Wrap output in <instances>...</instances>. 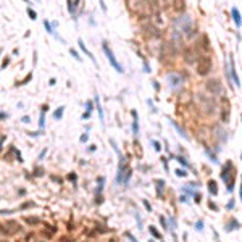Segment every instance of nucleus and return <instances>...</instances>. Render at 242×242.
<instances>
[{
    "label": "nucleus",
    "mask_w": 242,
    "mask_h": 242,
    "mask_svg": "<svg viewBox=\"0 0 242 242\" xmlns=\"http://www.w3.org/2000/svg\"><path fill=\"white\" fill-rule=\"evenodd\" d=\"M221 179L226 183V186H228V192H232L234 190V179H236V168L234 165H232L231 162H228L225 165V168H223L221 171Z\"/></svg>",
    "instance_id": "nucleus-1"
},
{
    "label": "nucleus",
    "mask_w": 242,
    "mask_h": 242,
    "mask_svg": "<svg viewBox=\"0 0 242 242\" xmlns=\"http://www.w3.org/2000/svg\"><path fill=\"white\" fill-rule=\"evenodd\" d=\"M174 26H176V31L183 32V34H192V29H194V24L190 16H179L176 21H174Z\"/></svg>",
    "instance_id": "nucleus-2"
},
{
    "label": "nucleus",
    "mask_w": 242,
    "mask_h": 242,
    "mask_svg": "<svg viewBox=\"0 0 242 242\" xmlns=\"http://www.w3.org/2000/svg\"><path fill=\"white\" fill-rule=\"evenodd\" d=\"M213 68V62H211V57L208 55H202L199 58V63H197V73L200 76H207L208 73L211 71Z\"/></svg>",
    "instance_id": "nucleus-3"
},
{
    "label": "nucleus",
    "mask_w": 242,
    "mask_h": 242,
    "mask_svg": "<svg viewBox=\"0 0 242 242\" xmlns=\"http://www.w3.org/2000/svg\"><path fill=\"white\" fill-rule=\"evenodd\" d=\"M102 48H104V52H105V55H107V58H108V62H110V65L113 66V68L116 69L118 73H123V71H124V69H123V66H121L120 63H118V60L115 58L113 52H111V48L108 47L107 42H104V44H102Z\"/></svg>",
    "instance_id": "nucleus-4"
},
{
    "label": "nucleus",
    "mask_w": 242,
    "mask_h": 242,
    "mask_svg": "<svg viewBox=\"0 0 242 242\" xmlns=\"http://www.w3.org/2000/svg\"><path fill=\"white\" fill-rule=\"evenodd\" d=\"M20 225L15 221H5L2 223V234L3 236H13L16 232H20Z\"/></svg>",
    "instance_id": "nucleus-5"
},
{
    "label": "nucleus",
    "mask_w": 242,
    "mask_h": 242,
    "mask_svg": "<svg viewBox=\"0 0 242 242\" xmlns=\"http://www.w3.org/2000/svg\"><path fill=\"white\" fill-rule=\"evenodd\" d=\"M166 81H168V84H169L171 89H179V87L183 86V83H184L183 76H181L179 73H169L168 76H166Z\"/></svg>",
    "instance_id": "nucleus-6"
},
{
    "label": "nucleus",
    "mask_w": 242,
    "mask_h": 242,
    "mask_svg": "<svg viewBox=\"0 0 242 242\" xmlns=\"http://www.w3.org/2000/svg\"><path fill=\"white\" fill-rule=\"evenodd\" d=\"M229 71H231V78L234 81V84L237 87H241V81H239V76H237V71H236V66H234V58H229Z\"/></svg>",
    "instance_id": "nucleus-7"
},
{
    "label": "nucleus",
    "mask_w": 242,
    "mask_h": 242,
    "mask_svg": "<svg viewBox=\"0 0 242 242\" xmlns=\"http://www.w3.org/2000/svg\"><path fill=\"white\" fill-rule=\"evenodd\" d=\"M221 105H223L221 120L225 121V123H228V120H229V100H228V99H225V97H223V99H221Z\"/></svg>",
    "instance_id": "nucleus-8"
},
{
    "label": "nucleus",
    "mask_w": 242,
    "mask_h": 242,
    "mask_svg": "<svg viewBox=\"0 0 242 242\" xmlns=\"http://www.w3.org/2000/svg\"><path fill=\"white\" fill-rule=\"evenodd\" d=\"M207 87H208V90H210V92H213V94H220V92H221V83H220V81H216V79L208 81Z\"/></svg>",
    "instance_id": "nucleus-9"
},
{
    "label": "nucleus",
    "mask_w": 242,
    "mask_h": 242,
    "mask_svg": "<svg viewBox=\"0 0 242 242\" xmlns=\"http://www.w3.org/2000/svg\"><path fill=\"white\" fill-rule=\"evenodd\" d=\"M78 44H79V48H81V50H83V52L86 53V55L89 57V58H90V60H92V62H94V63H95V65H97V62H95V58H94L92 52H90L89 48L86 47V44H84V41H83V39H79V41H78Z\"/></svg>",
    "instance_id": "nucleus-10"
},
{
    "label": "nucleus",
    "mask_w": 242,
    "mask_h": 242,
    "mask_svg": "<svg viewBox=\"0 0 242 242\" xmlns=\"http://www.w3.org/2000/svg\"><path fill=\"white\" fill-rule=\"evenodd\" d=\"M173 8L178 13H183L186 8V0H173Z\"/></svg>",
    "instance_id": "nucleus-11"
},
{
    "label": "nucleus",
    "mask_w": 242,
    "mask_h": 242,
    "mask_svg": "<svg viewBox=\"0 0 242 242\" xmlns=\"http://www.w3.org/2000/svg\"><path fill=\"white\" fill-rule=\"evenodd\" d=\"M231 15H232V18H234L236 26H239V28H241V26H242V16H241V13H239V10H237V8H232Z\"/></svg>",
    "instance_id": "nucleus-12"
},
{
    "label": "nucleus",
    "mask_w": 242,
    "mask_h": 242,
    "mask_svg": "<svg viewBox=\"0 0 242 242\" xmlns=\"http://www.w3.org/2000/svg\"><path fill=\"white\" fill-rule=\"evenodd\" d=\"M44 28H45V29H47V32H48V34H52V36H55V37H57V39H60V41H62V42H65V41H63V39H62V37H58V36H57V34H55V31H53V28H52V26H50V23H48V21H47V20H44Z\"/></svg>",
    "instance_id": "nucleus-13"
},
{
    "label": "nucleus",
    "mask_w": 242,
    "mask_h": 242,
    "mask_svg": "<svg viewBox=\"0 0 242 242\" xmlns=\"http://www.w3.org/2000/svg\"><path fill=\"white\" fill-rule=\"evenodd\" d=\"M132 116H134V123H132V131H134V136L139 134V121H137V111L132 110Z\"/></svg>",
    "instance_id": "nucleus-14"
},
{
    "label": "nucleus",
    "mask_w": 242,
    "mask_h": 242,
    "mask_svg": "<svg viewBox=\"0 0 242 242\" xmlns=\"http://www.w3.org/2000/svg\"><path fill=\"white\" fill-rule=\"evenodd\" d=\"M239 226H241V225H239V223L237 221H236V220H234V218H232V220H229V223H228V226H225V229H226V231H234V229H237L239 228Z\"/></svg>",
    "instance_id": "nucleus-15"
},
{
    "label": "nucleus",
    "mask_w": 242,
    "mask_h": 242,
    "mask_svg": "<svg viewBox=\"0 0 242 242\" xmlns=\"http://www.w3.org/2000/svg\"><path fill=\"white\" fill-rule=\"evenodd\" d=\"M24 223H28V225H39L41 223V220H39L37 216H24Z\"/></svg>",
    "instance_id": "nucleus-16"
},
{
    "label": "nucleus",
    "mask_w": 242,
    "mask_h": 242,
    "mask_svg": "<svg viewBox=\"0 0 242 242\" xmlns=\"http://www.w3.org/2000/svg\"><path fill=\"white\" fill-rule=\"evenodd\" d=\"M79 2V0H74V2H71V0H68V11L71 15H74V11H76V3Z\"/></svg>",
    "instance_id": "nucleus-17"
},
{
    "label": "nucleus",
    "mask_w": 242,
    "mask_h": 242,
    "mask_svg": "<svg viewBox=\"0 0 242 242\" xmlns=\"http://www.w3.org/2000/svg\"><path fill=\"white\" fill-rule=\"evenodd\" d=\"M208 190H210V194H213V195L218 194V187H216V183H215V181H210V183H208Z\"/></svg>",
    "instance_id": "nucleus-18"
},
{
    "label": "nucleus",
    "mask_w": 242,
    "mask_h": 242,
    "mask_svg": "<svg viewBox=\"0 0 242 242\" xmlns=\"http://www.w3.org/2000/svg\"><path fill=\"white\" fill-rule=\"evenodd\" d=\"M94 102H95V105H97V110H99V116H100V120L104 121V111H102V108H100V100H99V95H95V99H94Z\"/></svg>",
    "instance_id": "nucleus-19"
},
{
    "label": "nucleus",
    "mask_w": 242,
    "mask_h": 242,
    "mask_svg": "<svg viewBox=\"0 0 242 242\" xmlns=\"http://www.w3.org/2000/svg\"><path fill=\"white\" fill-rule=\"evenodd\" d=\"M149 231L152 232V236H153V237H155V239H162V236L158 234V231H157V229L153 228V226H150V228H149Z\"/></svg>",
    "instance_id": "nucleus-20"
},
{
    "label": "nucleus",
    "mask_w": 242,
    "mask_h": 242,
    "mask_svg": "<svg viewBox=\"0 0 242 242\" xmlns=\"http://www.w3.org/2000/svg\"><path fill=\"white\" fill-rule=\"evenodd\" d=\"M62 116H63V107H60L58 110H57L55 113H53V118H55V120H60Z\"/></svg>",
    "instance_id": "nucleus-21"
},
{
    "label": "nucleus",
    "mask_w": 242,
    "mask_h": 242,
    "mask_svg": "<svg viewBox=\"0 0 242 242\" xmlns=\"http://www.w3.org/2000/svg\"><path fill=\"white\" fill-rule=\"evenodd\" d=\"M28 15L31 16V20H36V18H37V13H36L32 8H28Z\"/></svg>",
    "instance_id": "nucleus-22"
},
{
    "label": "nucleus",
    "mask_w": 242,
    "mask_h": 242,
    "mask_svg": "<svg viewBox=\"0 0 242 242\" xmlns=\"http://www.w3.org/2000/svg\"><path fill=\"white\" fill-rule=\"evenodd\" d=\"M174 173H176L179 178H184V176H187V173H186V171H184V169H181V168H179V169H176Z\"/></svg>",
    "instance_id": "nucleus-23"
},
{
    "label": "nucleus",
    "mask_w": 242,
    "mask_h": 242,
    "mask_svg": "<svg viewBox=\"0 0 242 242\" xmlns=\"http://www.w3.org/2000/svg\"><path fill=\"white\" fill-rule=\"evenodd\" d=\"M69 52H71V55L74 57V58H76L78 62H81V57H79V53H78L76 50H73V48H71V50H69Z\"/></svg>",
    "instance_id": "nucleus-24"
},
{
    "label": "nucleus",
    "mask_w": 242,
    "mask_h": 242,
    "mask_svg": "<svg viewBox=\"0 0 242 242\" xmlns=\"http://www.w3.org/2000/svg\"><path fill=\"white\" fill-rule=\"evenodd\" d=\"M176 160L181 163V165H184V166H189V165H187V162H186V160H184V158H181V157H176Z\"/></svg>",
    "instance_id": "nucleus-25"
},
{
    "label": "nucleus",
    "mask_w": 242,
    "mask_h": 242,
    "mask_svg": "<svg viewBox=\"0 0 242 242\" xmlns=\"http://www.w3.org/2000/svg\"><path fill=\"white\" fill-rule=\"evenodd\" d=\"M44 120L45 118H44V111H42L41 113V120H39V126H41V128H44Z\"/></svg>",
    "instance_id": "nucleus-26"
},
{
    "label": "nucleus",
    "mask_w": 242,
    "mask_h": 242,
    "mask_svg": "<svg viewBox=\"0 0 242 242\" xmlns=\"http://www.w3.org/2000/svg\"><path fill=\"white\" fill-rule=\"evenodd\" d=\"M86 107H87V111H92V102H86Z\"/></svg>",
    "instance_id": "nucleus-27"
},
{
    "label": "nucleus",
    "mask_w": 242,
    "mask_h": 242,
    "mask_svg": "<svg viewBox=\"0 0 242 242\" xmlns=\"http://www.w3.org/2000/svg\"><path fill=\"white\" fill-rule=\"evenodd\" d=\"M195 228H197V229H200V231H202V229H204V223H202V221H199L197 225H195Z\"/></svg>",
    "instance_id": "nucleus-28"
},
{
    "label": "nucleus",
    "mask_w": 242,
    "mask_h": 242,
    "mask_svg": "<svg viewBox=\"0 0 242 242\" xmlns=\"http://www.w3.org/2000/svg\"><path fill=\"white\" fill-rule=\"evenodd\" d=\"M21 121H23V123H26V124H28V123H29V121H31V120H29V116H23V118H21Z\"/></svg>",
    "instance_id": "nucleus-29"
},
{
    "label": "nucleus",
    "mask_w": 242,
    "mask_h": 242,
    "mask_svg": "<svg viewBox=\"0 0 242 242\" xmlns=\"http://www.w3.org/2000/svg\"><path fill=\"white\" fill-rule=\"evenodd\" d=\"M144 205H145V208H147V210H152V207H150V204H149V202H147V200H144Z\"/></svg>",
    "instance_id": "nucleus-30"
},
{
    "label": "nucleus",
    "mask_w": 242,
    "mask_h": 242,
    "mask_svg": "<svg viewBox=\"0 0 242 242\" xmlns=\"http://www.w3.org/2000/svg\"><path fill=\"white\" fill-rule=\"evenodd\" d=\"M153 145H155V150H158V152H160V149H162V147H160V144H158V142H157V141H153Z\"/></svg>",
    "instance_id": "nucleus-31"
},
{
    "label": "nucleus",
    "mask_w": 242,
    "mask_h": 242,
    "mask_svg": "<svg viewBox=\"0 0 242 242\" xmlns=\"http://www.w3.org/2000/svg\"><path fill=\"white\" fill-rule=\"evenodd\" d=\"M87 139H89V136L87 134H84V136H81V142H86Z\"/></svg>",
    "instance_id": "nucleus-32"
},
{
    "label": "nucleus",
    "mask_w": 242,
    "mask_h": 242,
    "mask_svg": "<svg viewBox=\"0 0 242 242\" xmlns=\"http://www.w3.org/2000/svg\"><path fill=\"white\" fill-rule=\"evenodd\" d=\"M100 7H102V10H104V11H107V7H105V2H104V0H100Z\"/></svg>",
    "instance_id": "nucleus-33"
},
{
    "label": "nucleus",
    "mask_w": 242,
    "mask_h": 242,
    "mask_svg": "<svg viewBox=\"0 0 242 242\" xmlns=\"http://www.w3.org/2000/svg\"><path fill=\"white\" fill-rule=\"evenodd\" d=\"M126 236H128V237H129V241H131V242H137V241H136V239H134V237H132V236H131V234H126Z\"/></svg>",
    "instance_id": "nucleus-34"
},
{
    "label": "nucleus",
    "mask_w": 242,
    "mask_h": 242,
    "mask_svg": "<svg viewBox=\"0 0 242 242\" xmlns=\"http://www.w3.org/2000/svg\"><path fill=\"white\" fill-rule=\"evenodd\" d=\"M232 207H234V200H231V202L228 204V208H232Z\"/></svg>",
    "instance_id": "nucleus-35"
},
{
    "label": "nucleus",
    "mask_w": 242,
    "mask_h": 242,
    "mask_svg": "<svg viewBox=\"0 0 242 242\" xmlns=\"http://www.w3.org/2000/svg\"><path fill=\"white\" fill-rule=\"evenodd\" d=\"M7 65H8V58H5V60H3V65H2V66H3V68H5V66H7Z\"/></svg>",
    "instance_id": "nucleus-36"
},
{
    "label": "nucleus",
    "mask_w": 242,
    "mask_h": 242,
    "mask_svg": "<svg viewBox=\"0 0 242 242\" xmlns=\"http://www.w3.org/2000/svg\"><path fill=\"white\" fill-rule=\"evenodd\" d=\"M60 242H73V241H69V239H62Z\"/></svg>",
    "instance_id": "nucleus-37"
},
{
    "label": "nucleus",
    "mask_w": 242,
    "mask_h": 242,
    "mask_svg": "<svg viewBox=\"0 0 242 242\" xmlns=\"http://www.w3.org/2000/svg\"><path fill=\"white\" fill-rule=\"evenodd\" d=\"M241 200H242V186H241Z\"/></svg>",
    "instance_id": "nucleus-38"
},
{
    "label": "nucleus",
    "mask_w": 242,
    "mask_h": 242,
    "mask_svg": "<svg viewBox=\"0 0 242 242\" xmlns=\"http://www.w3.org/2000/svg\"><path fill=\"white\" fill-rule=\"evenodd\" d=\"M36 2H39V0H36Z\"/></svg>",
    "instance_id": "nucleus-39"
}]
</instances>
